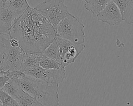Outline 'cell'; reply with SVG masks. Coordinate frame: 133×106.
I'll use <instances>...</instances> for the list:
<instances>
[{
	"mask_svg": "<svg viewBox=\"0 0 133 106\" xmlns=\"http://www.w3.org/2000/svg\"><path fill=\"white\" fill-rule=\"evenodd\" d=\"M10 35L24 51L43 53L54 40L56 32L40 12L30 6L16 20Z\"/></svg>",
	"mask_w": 133,
	"mask_h": 106,
	"instance_id": "cell-1",
	"label": "cell"
},
{
	"mask_svg": "<svg viewBox=\"0 0 133 106\" xmlns=\"http://www.w3.org/2000/svg\"><path fill=\"white\" fill-rule=\"evenodd\" d=\"M18 81L25 93L44 106L59 105V84L35 80L26 75Z\"/></svg>",
	"mask_w": 133,
	"mask_h": 106,
	"instance_id": "cell-2",
	"label": "cell"
},
{
	"mask_svg": "<svg viewBox=\"0 0 133 106\" xmlns=\"http://www.w3.org/2000/svg\"><path fill=\"white\" fill-rule=\"evenodd\" d=\"M85 26L78 17L69 13L58 25L56 36L65 39L73 43H84Z\"/></svg>",
	"mask_w": 133,
	"mask_h": 106,
	"instance_id": "cell-3",
	"label": "cell"
},
{
	"mask_svg": "<svg viewBox=\"0 0 133 106\" xmlns=\"http://www.w3.org/2000/svg\"><path fill=\"white\" fill-rule=\"evenodd\" d=\"M56 31L60 22L70 13L64 0H45L34 7Z\"/></svg>",
	"mask_w": 133,
	"mask_h": 106,
	"instance_id": "cell-4",
	"label": "cell"
},
{
	"mask_svg": "<svg viewBox=\"0 0 133 106\" xmlns=\"http://www.w3.org/2000/svg\"><path fill=\"white\" fill-rule=\"evenodd\" d=\"M1 37L5 46L4 51L2 53L3 56L2 63L3 71H20L24 51L20 47L17 48L11 47L8 43V37L2 35H1Z\"/></svg>",
	"mask_w": 133,
	"mask_h": 106,
	"instance_id": "cell-5",
	"label": "cell"
},
{
	"mask_svg": "<svg viewBox=\"0 0 133 106\" xmlns=\"http://www.w3.org/2000/svg\"><path fill=\"white\" fill-rule=\"evenodd\" d=\"M23 73L32 79L57 84H61L65 77V67L62 66L57 69H46L38 65L26 70Z\"/></svg>",
	"mask_w": 133,
	"mask_h": 106,
	"instance_id": "cell-6",
	"label": "cell"
},
{
	"mask_svg": "<svg viewBox=\"0 0 133 106\" xmlns=\"http://www.w3.org/2000/svg\"><path fill=\"white\" fill-rule=\"evenodd\" d=\"M61 59V65L65 67L69 64L73 63L85 47L84 43L77 44L56 36Z\"/></svg>",
	"mask_w": 133,
	"mask_h": 106,
	"instance_id": "cell-7",
	"label": "cell"
},
{
	"mask_svg": "<svg viewBox=\"0 0 133 106\" xmlns=\"http://www.w3.org/2000/svg\"><path fill=\"white\" fill-rule=\"evenodd\" d=\"M96 18L98 21L111 26L118 25L123 21L118 8L112 0L108 3Z\"/></svg>",
	"mask_w": 133,
	"mask_h": 106,
	"instance_id": "cell-8",
	"label": "cell"
},
{
	"mask_svg": "<svg viewBox=\"0 0 133 106\" xmlns=\"http://www.w3.org/2000/svg\"><path fill=\"white\" fill-rule=\"evenodd\" d=\"M18 19L10 8L2 7L0 9V35L6 37L11 36L10 30Z\"/></svg>",
	"mask_w": 133,
	"mask_h": 106,
	"instance_id": "cell-9",
	"label": "cell"
},
{
	"mask_svg": "<svg viewBox=\"0 0 133 106\" xmlns=\"http://www.w3.org/2000/svg\"><path fill=\"white\" fill-rule=\"evenodd\" d=\"M118 8L122 19L126 23L133 24V1L132 0H112Z\"/></svg>",
	"mask_w": 133,
	"mask_h": 106,
	"instance_id": "cell-10",
	"label": "cell"
},
{
	"mask_svg": "<svg viewBox=\"0 0 133 106\" xmlns=\"http://www.w3.org/2000/svg\"><path fill=\"white\" fill-rule=\"evenodd\" d=\"M43 53L24 51L21 62L20 71L24 72L26 70L38 66L42 58Z\"/></svg>",
	"mask_w": 133,
	"mask_h": 106,
	"instance_id": "cell-11",
	"label": "cell"
},
{
	"mask_svg": "<svg viewBox=\"0 0 133 106\" xmlns=\"http://www.w3.org/2000/svg\"><path fill=\"white\" fill-rule=\"evenodd\" d=\"M3 7L10 8L19 18L30 5L27 0H10L6 2Z\"/></svg>",
	"mask_w": 133,
	"mask_h": 106,
	"instance_id": "cell-12",
	"label": "cell"
},
{
	"mask_svg": "<svg viewBox=\"0 0 133 106\" xmlns=\"http://www.w3.org/2000/svg\"><path fill=\"white\" fill-rule=\"evenodd\" d=\"M3 91L11 96L15 100L23 92V90L21 87L18 80H9L1 89Z\"/></svg>",
	"mask_w": 133,
	"mask_h": 106,
	"instance_id": "cell-13",
	"label": "cell"
},
{
	"mask_svg": "<svg viewBox=\"0 0 133 106\" xmlns=\"http://www.w3.org/2000/svg\"><path fill=\"white\" fill-rule=\"evenodd\" d=\"M111 0H89L84 4L85 8L90 11L94 17L96 16L104 9Z\"/></svg>",
	"mask_w": 133,
	"mask_h": 106,
	"instance_id": "cell-14",
	"label": "cell"
},
{
	"mask_svg": "<svg viewBox=\"0 0 133 106\" xmlns=\"http://www.w3.org/2000/svg\"><path fill=\"white\" fill-rule=\"evenodd\" d=\"M43 54L47 57L52 59L61 65L60 54L55 38L52 42L44 50V51L43 52Z\"/></svg>",
	"mask_w": 133,
	"mask_h": 106,
	"instance_id": "cell-15",
	"label": "cell"
},
{
	"mask_svg": "<svg viewBox=\"0 0 133 106\" xmlns=\"http://www.w3.org/2000/svg\"><path fill=\"white\" fill-rule=\"evenodd\" d=\"M16 100H17L20 106H44L35 98L24 91Z\"/></svg>",
	"mask_w": 133,
	"mask_h": 106,
	"instance_id": "cell-16",
	"label": "cell"
},
{
	"mask_svg": "<svg viewBox=\"0 0 133 106\" xmlns=\"http://www.w3.org/2000/svg\"><path fill=\"white\" fill-rule=\"evenodd\" d=\"M39 66L46 69H57L62 65L57 62L47 57L43 54V56L39 63Z\"/></svg>",
	"mask_w": 133,
	"mask_h": 106,
	"instance_id": "cell-17",
	"label": "cell"
},
{
	"mask_svg": "<svg viewBox=\"0 0 133 106\" xmlns=\"http://www.w3.org/2000/svg\"><path fill=\"white\" fill-rule=\"evenodd\" d=\"M0 100L2 106H20L17 100L2 89H0Z\"/></svg>",
	"mask_w": 133,
	"mask_h": 106,
	"instance_id": "cell-18",
	"label": "cell"
},
{
	"mask_svg": "<svg viewBox=\"0 0 133 106\" xmlns=\"http://www.w3.org/2000/svg\"><path fill=\"white\" fill-rule=\"evenodd\" d=\"M2 75L5 76L10 79L15 80H20L24 78L25 77V74L21 71H12V70H7L4 71Z\"/></svg>",
	"mask_w": 133,
	"mask_h": 106,
	"instance_id": "cell-19",
	"label": "cell"
},
{
	"mask_svg": "<svg viewBox=\"0 0 133 106\" xmlns=\"http://www.w3.org/2000/svg\"><path fill=\"white\" fill-rule=\"evenodd\" d=\"M8 41L9 44L13 48H17L20 47L18 41L16 38L11 37V36L8 37Z\"/></svg>",
	"mask_w": 133,
	"mask_h": 106,
	"instance_id": "cell-20",
	"label": "cell"
},
{
	"mask_svg": "<svg viewBox=\"0 0 133 106\" xmlns=\"http://www.w3.org/2000/svg\"><path fill=\"white\" fill-rule=\"evenodd\" d=\"M9 80V79L8 78H7L5 76L0 75V89H1Z\"/></svg>",
	"mask_w": 133,
	"mask_h": 106,
	"instance_id": "cell-21",
	"label": "cell"
},
{
	"mask_svg": "<svg viewBox=\"0 0 133 106\" xmlns=\"http://www.w3.org/2000/svg\"><path fill=\"white\" fill-rule=\"evenodd\" d=\"M5 49V46L3 44V42L2 40L1 37V35H0V52L2 53Z\"/></svg>",
	"mask_w": 133,
	"mask_h": 106,
	"instance_id": "cell-22",
	"label": "cell"
},
{
	"mask_svg": "<svg viewBox=\"0 0 133 106\" xmlns=\"http://www.w3.org/2000/svg\"><path fill=\"white\" fill-rule=\"evenodd\" d=\"M2 58H3L2 54V53H1V52H0V75H1L2 73L3 72V66H2Z\"/></svg>",
	"mask_w": 133,
	"mask_h": 106,
	"instance_id": "cell-23",
	"label": "cell"
},
{
	"mask_svg": "<svg viewBox=\"0 0 133 106\" xmlns=\"http://www.w3.org/2000/svg\"><path fill=\"white\" fill-rule=\"evenodd\" d=\"M1 2H2V3H3V5H4V3H5L6 2L8 1H10V0H1Z\"/></svg>",
	"mask_w": 133,
	"mask_h": 106,
	"instance_id": "cell-24",
	"label": "cell"
},
{
	"mask_svg": "<svg viewBox=\"0 0 133 106\" xmlns=\"http://www.w3.org/2000/svg\"><path fill=\"white\" fill-rule=\"evenodd\" d=\"M3 7V3H2V2H1V1L0 0V9H1V8L2 7Z\"/></svg>",
	"mask_w": 133,
	"mask_h": 106,
	"instance_id": "cell-25",
	"label": "cell"
},
{
	"mask_svg": "<svg viewBox=\"0 0 133 106\" xmlns=\"http://www.w3.org/2000/svg\"><path fill=\"white\" fill-rule=\"evenodd\" d=\"M77 1H79V2H81V1H84L85 2H87L88 1H89V0H77Z\"/></svg>",
	"mask_w": 133,
	"mask_h": 106,
	"instance_id": "cell-26",
	"label": "cell"
},
{
	"mask_svg": "<svg viewBox=\"0 0 133 106\" xmlns=\"http://www.w3.org/2000/svg\"><path fill=\"white\" fill-rule=\"evenodd\" d=\"M0 106H2V102H1V100H0Z\"/></svg>",
	"mask_w": 133,
	"mask_h": 106,
	"instance_id": "cell-27",
	"label": "cell"
},
{
	"mask_svg": "<svg viewBox=\"0 0 133 106\" xmlns=\"http://www.w3.org/2000/svg\"><path fill=\"white\" fill-rule=\"evenodd\" d=\"M132 1H133V0H132Z\"/></svg>",
	"mask_w": 133,
	"mask_h": 106,
	"instance_id": "cell-28",
	"label": "cell"
},
{
	"mask_svg": "<svg viewBox=\"0 0 133 106\" xmlns=\"http://www.w3.org/2000/svg\"></svg>",
	"mask_w": 133,
	"mask_h": 106,
	"instance_id": "cell-29",
	"label": "cell"
}]
</instances>
